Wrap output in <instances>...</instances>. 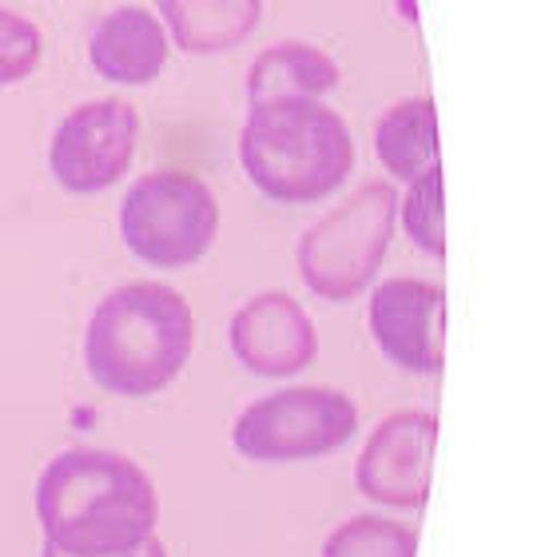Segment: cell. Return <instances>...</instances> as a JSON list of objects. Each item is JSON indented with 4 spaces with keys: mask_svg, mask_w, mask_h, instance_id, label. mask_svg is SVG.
Here are the masks:
<instances>
[{
    "mask_svg": "<svg viewBox=\"0 0 557 557\" xmlns=\"http://www.w3.org/2000/svg\"><path fill=\"white\" fill-rule=\"evenodd\" d=\"M45 546L64 557H120L156 537L160 494L116 450H64L36 482Z\"/></svg>",
    "mask_w": 557,
    "mask_h": 557,
    "instance_id": "6da1fadb",
    "label": "cell"
},
{
    "mask_svg": "<svg viewBox=\"0 0 557 557\" xmlns=\"http://www.w3.org/2000/svg\"><path fill=\"white\" fill-rule=\"evenodd\" d=\"M196 347V311L168 283H124L96 302L84 371L104 395L151 398L172 386Z\"/></svg>",
    "mask_w": 557,
    "mask_h": 557,
    "instance_id": "7a4b0ae2",
    "label": "cell"
},
{
    "mask_svg": "<svg viewBox=\"0 0 557 557\" xmlns=\"http://www.w3.org/2000/svg\"><path fill=\"white\" fill-rule=\"evenodd\" d=\"M247 180L275 203L302 208L335 196L355 172V136L323 100L256 104L239 132Z\"/></svg>",
    "mask_w": 557,
    "mask_h": 557,
    "instance_id": "3957f363",
    "label": "cell"
},
{
    "mask_svg": "<svg viewBox=\"0 0 557 557\" xmlns=\"http://www.w3.org/2000/svg\"><path fill=\"white\" fill-rule=\"evenodd\" d=\"M398 191L395 184L371 180L347 203L326 211L299 239L295 268L311 295L326 302H350L371 287L395 239Z\"/></svg>",
    "mask_w": 557,
    "mask_h": 557,
    "instance_id": "277c9868",
    "label": "cell"
},
{
    "mask_svg": "<svg viewBox=\"0 0 557 557\" xmlns=\"http://www.w3.org/2000/svg\"><path fill=\"white\" fill-rule=\"evenodd\" d=\"M120 235L139 263L156 271L196 268L220 239V203L191 172L139 175L120 203Z\"/></svg>",
    "mask_w": 557,
    "mask_h": 557,
    "instance_id": "5b68a950",
    "label": "cell"
},
{
    "mask_svg": "<svg viewBox=\"0 0 557 557\" xmlns=\"http://www.w3.org/2000/svg\"><path fill=\"white\" fill-rule=\"evenodd\" d=\"M359 434L355 398L335 386H287L235 418L232 446L247 462H311Z\"/></svg>",
    "mask_w": 557,
    "mask_h": 557,
    "instance_id": "8992f818",
    "label": "cell"
},
{
    "mask_svg": "<svg viewBox=\"0 0 557 557\" xmlns=\"http://www.w3.org/2000/svg\"><path fill=\"white\" fill-rule=\"evenodd\" d=\"M139 144L136 104L108 96L72 108L48 144V172L69 196H100L128 175Z\"/></svg>",
    "mask_w": 557,
    "mask_h": 557,
    "instance_id": "52a82bcc",
    "label": "cell"
},
{
    "mask_svg": "<svg viewBox=\"0 0 557 557\" xmlns=\"http://www.w3.org/2000/svg\"><path fill=\"white\" fill-rule=\"evenodd\" d=\"M434 446L438 422L426 410H398L383 418L355 462L359 494L391 510H418L430 494Z\"/></svg>",
    "mask_w": 557,
    "mask_h": 557,
    "instance_id": "ba28073f",
    "label": "cell"
},
{
    "mask_svg": "<svg viewBox=\"0 0 557 557\" xmlns=\"http://www.w3.org/2000/svg\"><path fill=\"white\" fill-rule=\"evenodd\" d=\"M371 335L386 362L410 374H442L446 290L426 278H386L371 290Z\"/></svg>",
    "mask_w": 557,
    "mask_h": 557,
    "instance_id": "9c48e42d",
    "label": "cell"
},
{
    "mask_svg": "<svg viewBox=\"0 0 557 557\" xmlns=\"http://www.w3.org/2000/svg\"><path fill=\"white\" fill-rule=\"evenodd\" d=\"M227 343L235 362L259 379H290L319 359V331L311 314L283 290H263L256 299H247L232 314Z\"/></svg>",
    "mask_w": 557,
    "mask_h": 557,
    "instance_id": "30bf717a",
    "label": "cell"
},
{
    "mask_svg": "<svg viewBox=\"0 0 557 557\" xmlns=\"http://www.w3.org/2000/svg\"><path fill=\"white\" fill-rule=\"evenodd\" d=\"M172 60V40L160 16L144 4H120L88 36V64L116 88H148Z\"/></svg>",
    "mask_w": 557,
    "mask_h": 557,
    "instance_id": "8fae6325",
    "label": "cell"
},
{
    "mask_svg": "<svg viewBox=\"0 0 557 557\" xmlns=\"http://www.w3.org/2000/svg\"><path fill=\"white\" fill-rule=\"evenodd\" d=\"M163 33L187 57H223L263 24V0H151Z\"/></svg>",
    "mask_w": 557,
    "mask_h": 557,
    "instance_id": "7c38bea8",
    "label": "cell"
},
{
    "mask_svg": "<svg viewBox=\"0 0 557 557\" xmlns=\"http://www.w3.org/2000/svg\"><path fill=\"white\" fill-rule=\"evenodd\" d=\"M338 88V64L331 52L307 40H283L263 48L247 72V104H283V100H323Z\"/></svg>",
    "mask_w": 557,
    "mask_h": 557,
    "instance_id": "4fadbf2b",
    "label": "cell"
},
{
    "mask_svg": "<svg viewBox=\"0 0 557 557\" xmlns=\"http://www.w3.org/2000/svg\"><path fill=\"white\" fill-rule=\"evenodd\" d=\"M374 156L391 180L410 184L438 163V108L430 96L398 100L374 124Z\"/></svg>",
    "mask_w": 557,
    "mask_h": 557,
    "instance_id": "5bb4252c",
    "label": "cell"
},
{
    "mask_svg": "<svg viewBox=\"0 0 557 557\" xmlns=\"http://www.w3.org/2000/svg\"><path fill=\"white\" fill-rule=\"evenodd\" d=\"M410 244L430 259H446V203H442V163L426 168L407 184V196L398 199V215Z\"/></svg>",
    "mask_w": 557,
    "mask_h": 557,
    "instance_id": "9a60e30c",
    "label": "cell"
},
{
    "mask_svg": "<svg viewBox=\"0 0 557 557\" xmlns=\"http://www.w3.org/2000/svg\"><path fill=\"white\" fill-rule=\"evenodd\" d=\"M418 554V534L410 525L391 522V518H374V513H359L331 530L323 542V557H414Z\"/></svg>",
    "mask_w": 557,
    "mask_h": 557,
    "instance_id": "2e32d148",
    "label": "cell"
},
{
    "mask_svg": "<svg viewBox=\"0 0 557 557\" xmlns=\"http://www.w3.org/2000/svg\"><path fill=\"white\" fill-rule=\"evenodd\" d=\"M45 60V33L24 12L0 4V88L24 84Z\"/></svg>",
    "mask_w": 557,
    "mask_h": 557,
    "instance_id": "e0dca14e",
    "label": "cell"
},
{
    "mask_svg": "<svg viewBox=\"0 0 557 557\" xmlns=\"http://www.w3.org/2000/svg\"><path fill=\"white\" fill-rule=\"evenodd\" d=\"M40 557H64V554H57V549L45 546V554H40ZM120 557H168V549H163L160 537H148V542H144L139 549H132V554H120Z\"/></svg>",
    "mask_w": 557,
    "mask_h": 557,
    "instance_id": "ac0fdd59",
    "label": "cell"
}]
</instances>
